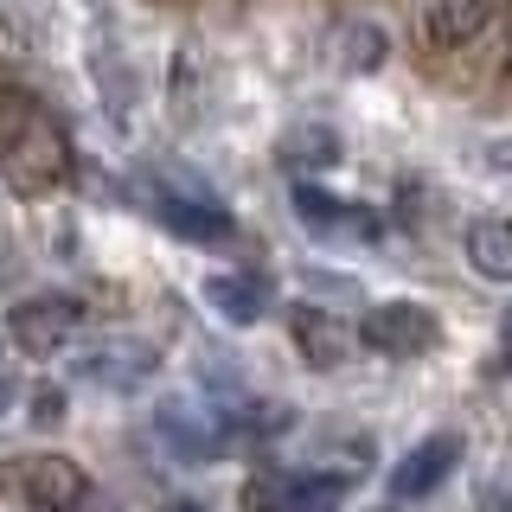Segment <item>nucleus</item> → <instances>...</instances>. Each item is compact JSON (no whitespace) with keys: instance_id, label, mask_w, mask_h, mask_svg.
Listing matches in <instances>:
<instances>
[{"instance_id":"f257e3e1","label":"nucleus","mask_w":512,"mask_h":512,"mask_svg":"<svg viewBox=\"0 0 512 512\" xmlns=\"http://www.w3.org/2000/svg\"><path fill=\"white\" fill-rule=\"evenodd\" d=\"M77 154H71V135H64V122L52 109L39 103H20L0 128V173H7V186L20 192V199H45V192H58L71 180Z\"/></svg>"},{"instance_id":"f03ea898","label":"nucleus","mask_w":512,"mask_h":512,"mask_svg":"<svg viewBox=\"0 0 512 512\" xmlns=\"http://www.w3.org/2000/svg\"><path fill=\"white\" fill-rule=\"evenodd\" d=\"M128 192H135V205L154 224H167L186 244H231L237 237V218L224 212L205 186H192L186 173H173V167H141L135 180H128Z\"/></svg>"},{"instance_id":"7ed1b4c3","label":"nucleus","mask_w":512,"mask_h":512,"mask_svg":"<svg viewBox=\"0 0 512 512\" xmlns=\"http://www.w3.org/2000/svg\"><path fill=\"white\" fill-rule=\"evenodd\" d=\"M77 327H84V301L77 295H26L7 308V340L26 352V359H52L77 340Z\"/></svg>"},{"instance_id":"20e7f679","label":"nucleus","mask_w":512,"mask_h":512,"mask_svg":"<svg viewBox=\"0 0 512 512\" xmlns=\"http://www.w3.org/2000/svg\"><path fill=\"white\" fill-rule=\"evenodd\" d=\"M359 346H372L378 359H423L442 346V320L423 301H378L359 320Z\"/></svg>"},{"instance_id":"39448f33","label":"nucleus","mask_w":512,"mask_h":512,"mask_svg":"<svg viewBox=\"0 0 512 512\" xmlns=\"http://www.w3.org/2000/svg\"><path fill=\"white\" fill-rule=\"evenodd\" d=\"M7 487L20 493L32 512H77L90 506V474L71 455H20L7 468Z\"/></svg>"},{"instance_id":"423d86ee","label":"nucleus","mask_w":512,"mask_h":512,"mask_svg":"<svg viewBox=\"0 0 512 512\" xmlns=\"http://www.w3.org/2000/svg\"><path fill=\"white\" fill-rule=\"evenodd\" d=\"M288 199H295V218L314 237H327V244H378V231H384L372 205H352V199H340V192H327L314 180H295Z\"/></svg>"},{"instance_id":"0eeeda50","label":"nucleus","mask_w":512,"mask_h":512,"mask_svg":"<svg viewBox=\"0 0 512 512\" xmlns=\"http://www.w3.org/2000/svg\"><path fill=\"white\" fill-rule=\"evenodd\" d=\"M461 455H468V442H461L455 429H436V436H423V442H416L410 455L391 468V493H397V500H429V493H436L442 480L461 468Z\"/></svg>"},{"instance_id":"6e6552de","label":"nucleus","mask_w":512,"mask_h":512,"mask_svg":"<svg viewBox=\"0 0 512 512\" xmlns=\"http://www.w3.org/2000/svg\"><path fill=\"white\" fill-rule=\"evenodd\" d=\"M160 372V352L148 340H103L77 359V378L84 384H103V391H135Z\"/></svg>"},{"instance_id":"1a4fd4ad","label":"nucleus","mask_w":512,"mask_h":512,"mask_svg":"<svg viewBox=\"0 0 512 512\" xmlns=\"http://www.w3.org/2000/svg\"><path fill=\"white\" fill-rule=\"evenodd\" d=\"M205 308L218 320H231V327H256V320L269 314V301H276V282L256 276V269H218V276L199 282Z\"/></svg>"},{"instance_id":"9d476101","label":"nucleus","mask_w":512,"mask_h":512,"mask_svg":"<svg viewBox=\"0 0 512 512\" xmlns=\"http://www.w3.org/2000/svg\"><path fill=\"white\" fill-rule=\"evenodd\" d=\"M288 333H295L301 359H308V365H320V372L346 365L352 340H359V333H352L346 320H333L327 308H314V301H295V308H288Z\"/></svg>"},{"instance_id":"9b49d317","label":"nucleus","mask_w":512,"mask_h":512,"mask_svg":"<svg viewBox=\"0 0 512 512\" xmlns=\"http://www.w3.org/2000/svg\"><path fill=\"white\" fill-rule=\"evenodd\" d=\"M282 167L295 173H327V167H340V135H333V128H320V122H301V128H288L282 135Z\"/></svg>"},{"instance_id":"f8f14e48","label":"nucleus","mask_w":512,"mask_h":512,"mask_svg":"<svg viewBox=\"0 0 512 512\" xmlns=\"http://www.w3.org/2000/svg\"><path fill=\"white\" fill-rule=\"evenodd\" d=\"M493 13H500V0H436L423 32H429V45H468Z\"/></svg>"},{"instance_id":"ddd939ff","label":"nucleus","mask_w":512,"mask_h":512,"mask_svg":"<svg viewBox=\"0 0 512 512\" xmlns=\"http://www.w3.org/2000/svg\"><path fill=\"white\" fill-rule=\"evenodd\" d=\"M468 263L487 282H512V218H474L468 224Z\"/></svg>"},{"instance_id":"4468645a","label":"nucleus","mask_w":512,"mask_h":512,"mask_svg":"<svg viewBox=\"0 0 512 512\" xmlns=\"http://www.w3.org/2000/svg\"><path fill=\"white\" fill-rule=\"evenodd\" d=\"M384 52H391L384 26H372V20H340L333 26V58H340V71H378Z\"/></svg>"},{"instance_id":"2eb2a0df","label":"nucleus","mask_w":512,"mask_h":512,"mask_svg":"<svg viewBox=\"0 0 512 512\" xmlns=\"http://www.w3.org/2000/svg\"><path fill=\"white\" fill-rule=\"evenodd\" d=\"M346 474H288V512H340Z\"/></svg>"},{"instance_id":"dca6fc26","label":"nucleus","mask_w":512,"mask_h":512,"mask_svg":"<svg viewBox=\"0 0 512 512\" xmlns=\"http://www.w3.org/2000/svg\"><path fill=\"white\" fill-rule=\"evenodd\" d=\"M244 512H288V474L244 480Z\"/></svg>"},{"instance_id":"f3484780","label":"nucleus","mask_w":512,"mask_h":512,"mask_svg":"<svg viewBox=\"0 0 512 512\" xmlns=\"http://www.w3.org/2000/svg\"><path fill=\"white\" fill-rule=\"evenodd\" d=\"M487 372H493V378H512V308L500 314V346H493V359H487Z\"/></svg>"},{"instance_id":"a211bd4d","label":"nucleus","mask_w":512,"mask_h":512,"mask_svg":"<svg viewBox=\"0 0 512 512\" xmlns=\"http://www.w3.org/2000/svg\"><path fill=\"white\" fill-rule=\"evenodd\" d=\"M58 410H64V397H58V391H39V397H32V416H39V423H52Z\"/></svg>"},{"instance_id":"6ab92c4d","label":"nucleus","mask_w":512,"mask_h":512,"mask_svg":"<svg viewBox=\"0 0 512 512\" xmlns=\"http://www.w3.org/2000/svg\"><path fill=\"white\" fill-rule=\"evenodd\" d=\"M13 397H20V378H13V372H7V365H0V410H7V404H13Z\"/></svg>"},{"instance_id":"aec40b11","label":"nucleus","mask_w":512,"mask_h":512,"mask_svg":"<svg viewBox=\"0 0 512 512\" xmlns=\"http://www.w3.org/2000/svg\"><path fill=\"white\" fill-rule=\"evenodd\" d=\"M13 276H20V269H13V256L0 250V295H7V288H13Z\"/></svg>"},{"instance_id":"412c9836","label":"nucleus","mask_w":512,"mask_h":512,"mask_svg":"<svg viewBox=\"0 0 512 512\" xmlns=\"http://www.w3.org/2000/svg\"><path fill=\"white\" fill-rule=\"evenodd\" d=\"M167 512H205V506H199V500H173Z\"/></svg>"},{"instance_id":"4be33fe9","label":"nucleus","mask_w":512,"mask_h":512,"mask_svg":"<svg viewBox=\"0 0 512 512\" xmlns=\"http://www.w3.org/2000/svg\"><path fill=\"white\" fill-rule=\"evenodd\" d=\"M493 512H512V493H500V500H493Z\"/></svg>"},{"instance_id":"5701e85b","label":"nucleus","mask_w":512,"mask_h":512,"mask_svg":"<svg viewBox=\"0 0 512 512\" xmlns=\"http://www.w3.org/2000/svg\"><path fill=\"white\" fill-rule=\"evenodd\" d=\"M77 512H116V506H77Z\"/></svg>"}]
</instances>
